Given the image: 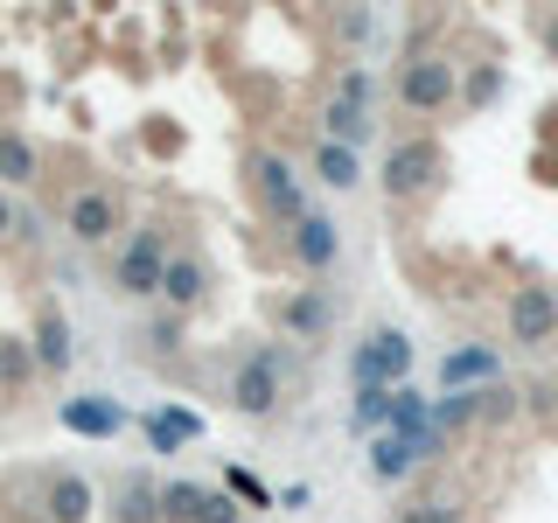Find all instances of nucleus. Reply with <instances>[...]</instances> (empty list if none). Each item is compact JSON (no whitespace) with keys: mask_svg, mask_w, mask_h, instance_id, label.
<instances>
[{"mask_svg":"<svg viewBox=\"0 0 558 523\" xmlns=\"http://www.w3.org/2000/svg\"><path fill=\"white\" fill-rule=\"evenodd\" d=\"M182 342H189V321H182V314H168V307H154V314H147V328H140V349H147L154 363H168Z\"/></svg>","mask_w":558,"mask_h":523,"instance_id":"obj_21","label":"nucleus"},{"mask_svg":"<svg viewBox=\"0 0 558 523\" xmlns=\"http://www.w3.org/2000/svg\"><path fill=\"white\" fill-rule=\"evenodd\" d=\"M531 28H537V49H545V57L558 63V8H545V14H537Z\"/></svg>","mask_w":558,"mask_h":523,"instance_id":"obj_27","label":"nucleus"},{"mask_svg":"<svg viewBox=\"0 0 558 523\" xmlns=\"http://www.w3.org/2000/svg\"><path fill=\"white\" fill-rule=\"evenodd\" d=\"M496 92H502V70H496V63H482V70H475V77H468V84H461V105H468V112H482V105H488V98H496Z\"/></svg>","mask_w":558,"mask_h":523,"instance_id":"obj_24","label":"nucleus"},{"mask_svg":"<svg viewBox=\"0 0 558 523\" xmlns=\"http://www.w3.org/2000/svg\"><path fill=\"white\" fill-rule=\"evenodd\" d=\"M391 523H468V502L461 496H405L391 510Z\"/></svg>","mask_w":558,"mask_h":523,"instance_id":"obj_22","label":"nucleus"},{"mask_svg":"<svg viewBox=\"0 0 558 523\" xmlns=\"http://www.w3.org/2000/svg\"><path fill=\"white\" fill-rule=\"evenodd\" d=\"M287 258H293L301 272H328V266L342 258V223L322 217V209H307V217L287 231Z\"/></svg>","mask_w":558,"mask_h":523,"instance_id":"obj_13","label":"nucleus"},{"mask_svg":"<svg viewBox=\"0 0 558 523\" xmlns=\"http://www.w3.org/2000/svg\"><path fill=\"white\" fill-rule=\"evenodd\" d=\"M223 405L238 418H252V426H272L279 412H287V363H279V349H244L231 356V370H223Z\"/></svg>","mask_w":558,"mask_h":523,"instance_id":"obj_4","label":"nucleus"},{"mask_svg":"<svg viewBox=\"0 0 558 523\" xmlns=\"http://www.w3.org/2000/svg\"><path fill=\"white\" fill-rule=\"evenodd\" d=\"M231 496H244V502H252V510H266V488H258L252 475H231Z\"/></svg>","mask_w":558,"mask_h":523,"instance_id":"obj_28","label":"nucleus"},{"mask_svg":"<svg viewBox=\"0 0 558 523\" xmlns=\"http://www.w3.org/2000/svg\"><path fill=\"white\" fill-rule=\"evenodd\" d=\"M391 98L405 105V112H418V119L447 112V105L461 98V63H453L447 49H405L398 70H391Z\"/></svg>","mask_w":558,"mask_h":523,"instance_id":"obj_6","label":"nucleus"},{"mask_svg":"<svg viewBox=\"0 0 558 523\" xmlns=\"http://www.w3.org/2000/svg\"><path fill=\"white\" fill-rule=\"evenodd\" d=\"M502 328H510V342L523 349V356L558 349V287L551 279H517L510 301H502Z\"/></svg>","mask_w":558,"mask_h":523,"instance_id":"obj_7","label":"nucleus"},{"mask_svg":"<svg viewBox=\"0 0 558 523\" xmlns=\"http://www.w3.org/2000/svg\"><path fill=\"white\" fill-rule=\"evenodd\" d=\"M14 231H22V217H14V203H8V188H0V244H8Z\"/></svg>","mask_w":558,"mask_h":523,"instance_id":"obj_29","label":"nucleus"},{"mask_svg":"<svg viewBox=\"0 0 558 523\" xmlns=\"http://www.w3.org/2000/svg\"><path fill=\"white\" fill-rule=\"evenodd\" d=\"M307 168L322 174L328 188H356V182H363V161H356V147H336V139H314V147H307Z\"/></svg>","mask_w":558,"mask_h":523,"instance_id":"obj_20","label":"nucleus"},{"mask_svg":"<svg viewBox=\"0 0 558 523\" xmlns=\"http://www.w3.org/2000/svg\"><path fill=\"white\" fill-rule=\"evenodd\" d=\"M43 147H35V139L22 133V126H8V133H0V182H14V188H35V182H43Z\"/></svg>","mask_w":558,"mask_h":523,"instance_id":"obj_17","label":"nucleus"},{"mask_svg":"<svg viewBox=\"0 0 558 523\" xmlns=\"http://www.w3.org/2000/svg\"><path fill=\"white\" fill-rule=\"evenodd\" d=\"M447 188V147L433 133H405L384 147V196L398 209H418Z\"/></svg>","mask_w":558,"mask_h":523,"instance_id":"obj_5","label":"nucleus"},{"mask_svg":"<svg viewBox=\"0 0 558 523\" xmlns=\"http://www.w3.org/2000/svg\"><path fill=\"white\" fill-rule=\"evenodd\" d=\"M57 418H63L70 433H92V440H112V433L126 426V412H119L112 398H63Z\"/></svg>","mask_w":558,"mask_h":523,"instance_id":"obj_18","label":"nucleus"},{"mask_svg":"<svg viewBox=\"0 0 558 523\" xmlns=\"http://www.w3.org/2000/svg\"><path fill=\"white\" fill-rule=\"evenodd\" d=\"M168 258H174V223L168 217H140L133 231L112 244V258H105V287H112L119 301H161Z\"/></svg>","mask_w":558,"mask_h":523,"instance_id":"obj_1","label":"nucleus"},{"mask_svg":"<svg viewBox=\"0 0 558 523\" xmlns=\"http://www.w3.org/2000/svg\"><path fill=\"white\" fill-rule=\"evenodd\" d=\"M488 370H496V356H482V349H468V356H461V349H453V356H447V384H468V377H488Z\"/></svg>","mask_w":558,"mask_h":523,"instance_id":"obj_25","label":"nucleus"},{"mask_svg":"<svg viewBox=\"0 0 558 523\" xmlns=\"http://www.w3.org/2000/svg\"><path fill=\"white\" fill-rule=\"evenodd\" d=\"M405 467H412V440H405V433H384V440H377V475L398 482Z\"/></svg>","mask_w":558,"mask_h":523,"instance_id":"obj_23","label":"nucleus"},{"mask_svg":"<svg viewBox=\"0 0 558 523\" xmlns=\"http://www.w3.org/2000/svg\"><path fill=\"white\" fill-rule=\"evenodd\" d=\"M272 321L287 328L293 342H328V328H336V301H328L322 287H293L272 301Z\"/></svg>","mask_w":558,"mask_h":523,"instance_id":"obj_12","label":"nucleus"},{"mask_svg":"<svg viewBox=\"0 0 558 523\" xmlns=\"http://www.w3.org/2000/svg\"><path fill=\"white\" fill-rule=\"evenodd\" d=\"M35 510H43L49 523H92L98 488L84 482L77 467H43V475H35Z\"/></svg>","mask_w":558,"mask_h":523,"instance_id":"obj_9","label":"nucleus"},{"mask_svg":"<svg viewBox=\"0 0 558 523\" xmlns=\"http://www.w3.org/2000/svg\"><path fill=\"white\" fill-rule=\"evenodd\" d=\"M28 342H35V363H43V377H63V370H70V349H77V336H70V314H63L57 301H35Z\"/></svg>","mask_w":558,"mask_h":523,"instance_id":"obj_14","label":"nucleus"},{"mask_svg":"<svg viewBox=\"0 0 558 523\" xmlns=\"http://www.w3.org/2000/svg\"><path fill=\"white\" fill-rule=\"evenodd\" d=\"M63 231L77 238L84 252H112V244L133 231L126 188H119L112 174H84V182H70V196H63Z\"/></svg>","mask_w":558,"mask_h":523,"instance_id":"obj_2","label":"nucleus"},{"mask_svg":"<svg viewBox=\"0 0 558 523\" xmlns=\"http://www.w3.org/2000/svg\"><path fill=\"white\" fill-rule=\"evenodd\" d=\"M112 523H168L161 516V482H147V475H126V482H112Z\"/></svg>","mask_w":558,"mask_h":523,"instance_id":"obj_16","label":"nucleus"},{"mask_svg":"<svg viewBox=\"0 0 558 523\" xmlns=\"http://www.w3.org/2000/svg\"><path fill=\"white\" fill-rule=\"evenodd\" d=\"M35 377H43V363H35V342H28V336H0V405H22Z\"/></svg>","mask_w":558,"mask_h":523,"instance_id":"obj_15","label":"nucleus"},{"mask_svg":"<svg viewBox=\"0 0 558 523\" xmlns=\"http://www.w3.org/2000/svg\"><path fill=\"white\" fill-rule=\"evenodd\" d=\"M238 174H244V196H252V209L266 223H279V231H293V223L307 217V196H301V174H293V154L266 147V139H252V147L238 154Z\"/></svg>","mask_w":558,"mask_h":523,"instance_id":"obj_3","label":"nucleus"},{"mask_svg":"<svg viewBox=\"0 0 558 523\" xmlns=\"http://www.w3.org/2000/svg\"><path fill=\"white\" fill-rule=\"evenodd\" d=\"M314 119H322V139H336V147H356V139L371 133V112H363V105H349V98H336V92L314 105Z\"/></svg>","mask_w":558,"mask_h":523,"instance_id":"obj_19","label":"nucleus"},{"mask_svg":"<svg viewBox=\"0 0 558 523\" xmlns=\"http://www.w3.org/2000/svg\"><path fill=\"white\" fill-rule=\"evenodd\" d=\"M217 301V266L196 252V244H174L168 272H161V307L182 314V321H196V314Z\"/></svg>","mask_w":558,"mask_h":523,"instance_id":"obj_8","label":"nucleus"},{"mask_svg":"<svg viewBox=\"0 0 558 523\" xmlns=\"http://www.w3.org/2000/svg\"><path fill=\"white\" fill-rule=\"evenodd\" d=\"M405 370H412V342L398 328H371L356 342V384L363 391H391V384H405Z\"/></svg>","mask_w":558,"mask_h":523,"instance_id":"obj_10","label":"nucleus"},{"mask_svg":"<svg viewBox=\"0 0 558 523\" xmlns=\"http://www.w3.org/2000/svg\"><path fill=\"white\" fill-rule=\"evenodd\" d=\"M14 112H22V77H14V70H0V133L14 126Z\"/></svg>","mask_w":558,"mask_h":523,"instance_id":"obj_26","label":"nucleus"},{"mask_svg":"<svg viewBox=\"0 0 558 523\" xmlns=\"http://www.w3.org/2000/svg\"><path fill=\"white\" fill-rule=\"evenodd\" d=\"M161 516L168 523H244L231 488H203V482H168L161 488Z\"/></svg>","mask_w":558,"mask_h":523,"instance_id":"obj_11","label":"nucleus"}]
</instances>
